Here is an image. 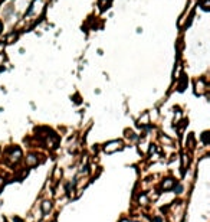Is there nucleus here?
<instances>
[{"mask_svg":"<svg viewBox=\"0 0 210 222\" xmlns=\"http://www.w3.org/2000/svg\"><path fill=\"white\" fill-rule=\"evenodd\" d=\"M119 146H121L119 141H112V143H109L108 146H105V150H106V151H112V150L119 149Z\"/></svg>","mask_w":210,"mask_h":222,"instance_id":"nucleus-1","label":"nucleus"},{"mask_svg":"<svg viewBox=\"0 0 210 222\" xmlns=\"http://www.w3.org/2000/svg\"><path fill=\"white\" fill-rule=\"evenodd\" d=\"M0 30H1V25H0Z\"/></svg>","mask_w":210,"mask_h":222,"instance_id":"nucleus-2","label":"nucleus"}]
</instances>
